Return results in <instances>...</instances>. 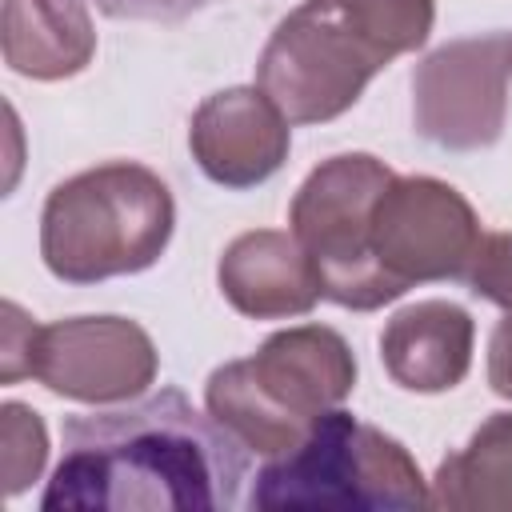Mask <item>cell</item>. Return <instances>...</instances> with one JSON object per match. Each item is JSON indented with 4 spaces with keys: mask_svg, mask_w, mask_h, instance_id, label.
Masks as SVG:
<instances>
[{
    "mask_svg": "<svg viewBox=\"0 0 512 512\" xmlns=\"http://www.w3.org/2000/svg\"><path fill=\"white\" fill-rule=\"evenodd\" d=\"M480 236L472 204L452 184L436 176H392L372 208L368 252L404 296L412 284L464 280Z\"/></svg>",
    "mask_w": 512,
    "mask_h": 512,
    "instance_id": "cell-7",
    "label": "cell"
},
{
    "mask_svg": "<svg viewBox=\"0 0 512 512\" xmlns=\"http://www.w3.org/2000/svg\"><path fill=\"white\" fill-rule=\"evenodd\" d=\"M508 72H512V40H508Z\"/></svg>",
    "mask_w": 512,
    "mask_h": 512,
    "instance_id": "cell-20",
    "label": "cell"
},
{
    "mask_svg": "<svg viewBox=\"0 0 512 512\" xmlns=\"http://www.w3.org/2000/svg\"><path fill=\"white\" fill-rule=\"evenodd\" d=\"M112 20H148V24H180L220 0H92Z\"/></svg>",
    "mask_w": 512,
    "mask_h": 512,
    "instance_id": "cell-17",
    "label": "cell"
},
{
    "mask_svg": "<svg viewBox=\"0 0 512 512\" xmlns=\"http://www.w3.org/2000/svg\"><path fill=\"white\" fill-rule=\"evenodd\" d=\"M392 176L396 172L368 152H340L312 168L292 196L288 232L312 260L320 296L340 308L376 312L400 300L368 252L372 208Z\"/></svg>",
    "mask_w": 512,
    "mask_h": 512,
    "instance_id": "cell-6",
    "label": "cell"
},
{
    "mask_svg": "<svg viewBox=\"0 0 512 512\" xmlns=\"http://www.w3.org/2000/svg\"><path fill=\"white\" fill-rule=\"evenodd\" d=\"M432 492L412 452L356 420L328 408L312 432L284 456L268 460L248 492V508H428Z\"/></svg>",
    "mask_w": 512,
    "mask_h": 512,
    "instance_id": "cell-5",
    "label": "cell"
},
{
    "mask_svg": "<svg viewBox=\"0 0 512 512\" xmlns=\"http://www.w3.org/2000/svg\"><path fill=\"white\" fill-rule=\"evenodd\" d=\"M4 352H0V380L4 384H16L20 376H28V352H32V332L36 324L16 308V304H4Z\"/></svg>",
    "mask_w": 512,
    "mask_h": 512,
    "instance_id": "cell-18",
    "label": "cell"
},
{
    "mask_svg": "<svg viewBox=\"0 0 512 512\" xmlns=\"http://www.w3.org/2000/svg\"><path fill=\"white\" fill-rule=\"evenodd\" d=\"M248 448L180 388L64 420V456L40 508H236Z\"/></svg>",
    "mask_w": 512,
    "mask_h": 512,
    "instance_id": "cell-1",
    "label": "cell"
},
{
    "mask_svg": "<svg viewBox=\"0 0 512 512\" xmlns=\"http://www.w3.org/2000/svg\"><path fill=\"white\" fill-rule=\"evenodd\" d=\"M216 284L224 300L248 320L308 316L320 300V280L300 240L276 228L236 236L216 264Z\"/></svg>",
    "mask_w": 512,
    "mask_h": 512,
    "instance_id": "cell-11",
    "label": "cell"
},
{
    "mask_svg": "<svg viewBox=\"0 0 512 512\" xmlns=\"http://www.w3.org/2000/svg\"><path fill=\"white\" fill-rule=\"evenodd\" d=\"M488 384L496 396L512 400V312H504L488 336Z\"/></svg>",
    "mask_w": 512,
    "mask_h": 512,
    "instance_id": "cell-19",
    "label": "cell"
},
{
    "mask_svg": "<svg viewBox=\"0 0 512 512\" xmlns=\"http://www.w3.org/2000/svg\"><path fill=\"white\" fill-rule=\"evenodd\" d=\"M96 56L84 0H4V64L28 80L80 76Z\"/></svg>",
    "mask_w": 512,
    "mask_h": 512,
    "instance_id": "cell-13",
    "label": "cell"
},
{
    "mask_svg": "<svg viewBox=\"0 0 512 512\" xmlns=\"http://www.w3.org/2000/svg\"><path fill=\"white\" fill-rule=\"evenodd\" d=\"M436 20V0H304L268 36L256 88L288 124L344 116L368 80L416 52Z\"/></svg>",
    "mask_w": 512,
    "mask_h": 512,
    "instance_id": "cell-2",
    "label": "cell"
},
{
    "mask_svg": "<svg viewBox=\"0 0 512 512\" xmlns=\"http://www.w3.org/2000/svg\"><path fill=\"white\" fill-rule=\"evenodd\" d=\"M464 284L472 296L512 312V232H488L480 236V248L468 264Z\"/></svg>",
    "mask_w": 512,
    "mask_h": 512,
    "instance_id": "cell-16",
    "label": "cell"
},
{
    "mask_svg": "<svg viewBox=\"0 0 512 512\" xmlns=\"http://www.w3.org/2000/svg\"><path fill=\"white\" fill-rule=\"evenodd\" d=\"M188 148L212 184L256 188L284 168L292 128L264 88H224L192 112Z\"/></svg>",
    "mask_w": 512,
    "mask_h": 512,
    "instance_id": "cell-10",
    "label": "cell"
},
{
    "mask_svg": "<svg viewBox=\"0 0 512 512\" xmlns=\"http://www.w3.org/2000/svg\"><path fill=\"white\" fill-rule=\"evenodd\" d=\"M432 504L448 512H512V412H492L432 476Z\"/></svg>",
    "mask_w": 512,
    "mask_h": 512,
    "instance_id": "cell-14",
    "label": "cell"
},
{
    "mask_svg": "<svg viewBox=\"0 0 512 512\" xmlns=\"http://www.w3.org/2000/svg\"><path fill=\"white\" fill-rule=\"evenodd\" d=\"M476 324L452 300H420L400 308L380 332V360L404 392L436 396L456 388L472 368Z\"/></svg>",
    "mask_w": 512,
    "mask_h": 512,
    "instance_id": "cell-12",
    "label": "cell"
},
{
    "mask_svg": "<svg viewBox=\"0 0 512 512\" xmlns=\"http://www.w3.org/2000/svg\"><path fill=\"white\" fill-rule=\"evenodd\" d=\"M176 228L168 184L132 160L60 180L40 212V256L64 284H100L152 268Z\"/></svg>",
    "mask_w": 512,
    "mask_h": 512,
    "instance_id": "cell-4",
    "label": "cell"
},
{
    "mask_svg": "<svg viewBox=\"0 0 512 512\" xmlns=\"http://www.w3.org/2000/svg\"><path fill=\"white\" fill-rule=\"evenodd\" d=\"M508 32L448 40L412 72V124L444 152L492 148L508 120Z\"/></svg>",
    "mask_w": 512,
    "mask_h": 512,
    "instance_id": "cell-8",
    "label": "cell"
},
{
    "mask_svg": "<svg viewBox=\"0 0 512 512\" xmlns=\"http://www.w3.org/2000/svg\"><path fill=\"white\" fill-rule=\"evenodd\" d=\"M160 368L152 336L128 316H72L36 324L28 376L80 404H120L152 388Z\"/></svg>",
    "mask_w": 512,
    "mask_h": 512,
    "instance_id": "cell-9",
    "label": "cell"
},
{
    "mask_svg": "<svg viewBox=\"0 0 512 512\" xmlns=\"http://www.w3.org/2000/svg\"><path fill=\"white\" fill-rule=\"evenodd\" d=\"M356 388V356L328 324L272 332L248 360L220 364L204 384L208 412L256 456L292 452L312 424Z\"/></svg>",
    "mask_w": 512,
    "mask_h": 512,
    "instance_id": "cell-3",
    "label": "cell"
},
{
    "mask_svg": "<svg viewBox=\"0 0 512 512\" xmlns=\"http://www.w3.org/2000/svg\"><path fill=\"white\" fill-rule=\"evenodd\" d=\"M48 460V432L44 420L28 408L8 400L0 408V464H4V492L20 496Z\"/></svg>",
    "mask_w": 512,
    "mask_h": 512,
    "instance_id": "cell-15",
    "label": "cell"
}]
</instances>
